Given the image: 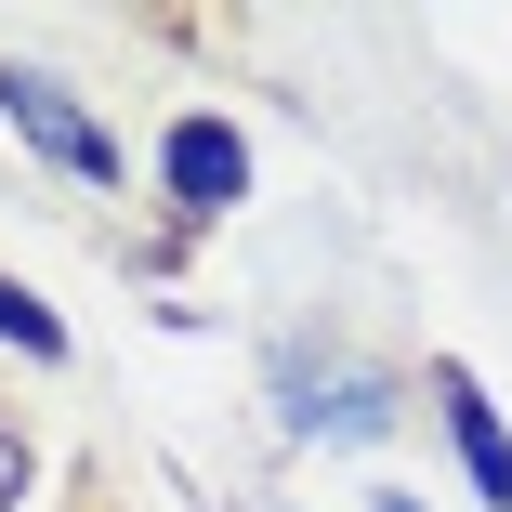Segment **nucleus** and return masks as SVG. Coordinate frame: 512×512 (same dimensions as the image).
Returning a JSON list of instances; mask_svg holds the SVG:
<instances>
[{
	"mask_svg": "<svg viewBox=\"0 0 512 512\" xmlns=\"http://www.w3.org/2000/svg\"><path fill=\"white\" fill-rule=\"evenodd\" d=\"M0 106H14V132H27L53 171H79V184H119V132H92V119L66 106V92H53L40 66H14V79H0Z\"/></svg>",
	"mask_w": 512,
	"mask_h": 512,
	"instance_id": "f257e3e1",
	"label": "nucleus"
},
{
	"mask_svg": "<svg viewBox=\"0 0 512 512\" xmlns=\"http://www.w3.org/2000/svg\"><path fill=\"white\" fill-rule=\"evenodd\" d=\"M434 394H447V434H460L473 486H486V499H512V434H499V407H486V381H473V368H434Z\"/></svg>",
	"mask_w": 512,
	"mask_h": 512,
	"instance_id": "7ed1b4c3",
	"label": "nucleus"
},
{
	"mask_svg": "<svg viewBox=\"0 0 512 512\" xmlns=\"http://www.w3.org/2000/svg\"><path fill=\"white\" fill-rule=\"evenodd\" d=\"M368 512H421V499H368Z\"/></svg>",
	"mask_w": 512,
	"mask_h": 512,
	"instance_id": "423d86ee",
	"label": "nucleus"
},
{
	"mask_svg": "<svg viewBox=\"0 0 512 512\" xmlns=\"http://www.w3.org/2000/svg\"><path fill=\"white\" fill-rule=\"evenodd\" d=\"M14 499H27V447L0 434V512H14Z\"/></svg>",
	"mask_w": 512,
	"mask_h": 512,
	"instance_id": "39448f33",
	"label": "nucleus"
},
{
	"mask_svg": "<svg viewBox=\"0 0 512 512\" xmlns=\"http://www.w3.org/2000/svg\"><path fill=\"white\" fill-rule=\"evenodd\" d=\"M0 342H27V355H66V329H53V302H27L14 276H0Z\"/></svg>",
	"mask_w": 512,
	"mask_h": 512,
	"instance_id": "20e7f679",
	"label": "nucleus"
},
{
	"mask_svg": "<svg viewBox=\"0 0 512 512\" xmlns=\"http://www.w3.org/2000/svg\"><path fill=\"white\" fill-rule=\"evenodd\" d=\"M158 171H171V211H184V224H211V211H237V184H250V145H237L224 119H184V132L158 145Z\"/></svg>",
	"mask_w": 512,
	"mask_h": 512,
	"instance_id": "f03ea898",
	"label": "nucleus"
}]
</instances>
